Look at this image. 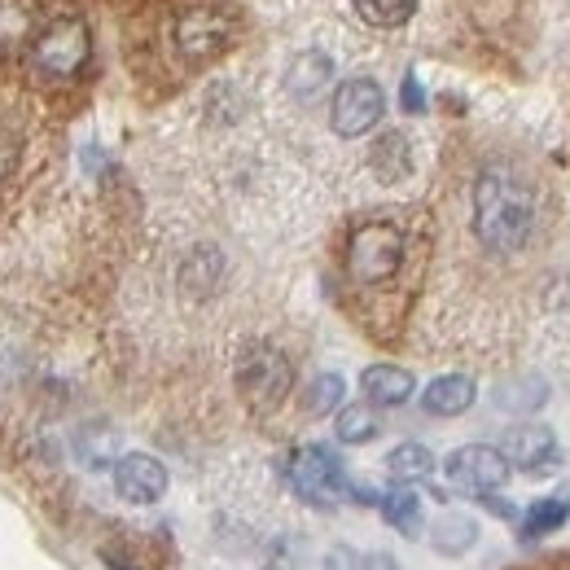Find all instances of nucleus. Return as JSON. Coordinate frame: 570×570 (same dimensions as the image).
<instances>
[{"label": "nucleus", "mask_w": 570, "mask_h": 570, "mask_svg": "<svg viewBox=\"0 0 570 570\" xmlns=\"http://www.w3.org/2000/svg\"><path fill=\"white\" fill-rule=\"evenodd\" d=\"M382 110H386V97H382V88L373 83V79H347L338 92H334V110H330V124H334V132L338 137H364L368 128H377V119H382Z\"/></svg>", "instance_id": "423d86ee"}, {"label": "nucleus", "mask_w": 570, "mask_h": 570, "mask_svg": "<svg viewBox=\"0 0 570 570\" xmlns=\"http://www.w3.org/2000/svg\"><path fill=\"white\" fill-rule=\"evenodd\" d=\"M368 167L382 185H400L409 171H413V145L404 132H382L373 149H368Z\"/></svg>", "instance_id": "ddd939ff"}, {"label": "nucleus", "mask_w": 570, "mask_h": 570, "mask_svg": "<svg viewBox=\"0 0 570 570\" xmlns=\"http://www.w3.org/2000/svg\"><path fill=\"white\" fill-rule=\"evenodd\" d=\"M404 264V233L395 224H360L347 246V273L360 285L391 282Z\"/></svg>", "instance_id": "7ed1b4c3"}, {"label": "nucleus", "mask_w": 570, "mask_h": 570, "mask_svg": "<svg viewBox=\"0 0 570 570\" xmlns=\"http://www.w3.org/2000/svg\"><path fill=\"white\" fill-rule=\"evenodd\" d=\"M382 518H386L400 535H417V531H422V500H417V492H409V488L386 492V497H382Z\"/></svg>", "instance_id": "dca6fc26"}, {"label": "nucleus", "mask_w": 570, "mask_h": 570, "mask_svg": "<svg viewBox=\"0 0 570 570\" xmlns=\"http://www.w3.org/2000/svg\"><path fill=\"white\" fill-rule=\"evenodd\" d=\"M400 101H404V110H409V115H422V110H426V92H422L417 75H409V79H404V92H400Z\"/></svg>", "instance_id": "5701e85b"}, {"label": "nucleus", "mask_w": 570, "mask_h": 570, "mask_svg": "<svg viewBox=\"0 0 570 570\" xmlns=\"http://www.w3.org/2000/svg\"><path fill=\"white\" fill-rule=\"evenodd\" d=\"M88 27L79 18H58L45 27V36L36 40V67L53 79H75L88 62Z\"/></svg>", "instance_id": "39448f33"}, {"label": "nucleus", "mask_w": 570, "mask_h": 570, "mask_svg": "<svg viewBox=\"0 0 570 570\" xmlns=\"http://www.w3.org/2000/svg\"><path fill=\"white\" fill-rule=\"evenodd\" d=\"M233 36V22L219 13V9H185L176 18V49L189 58V62H207L215 58Z\"/></svg>", "instance_id": "6e6552de"}, {"label": "nucleus", "mask_w": 570, "mask_h": 570, "mask_svg": "<svg viewBox=\"0 0 570 570\" xmlns=\"http://www.w3.org/2000/svg\"><path fill=\"white\" fill-rule=\"evenodd\" d=\"M115 492L128 500V504H154L167 492V465L158 456H145L132 452L115 465Z\"/></svg>", "instance_id": "1a4fd4ad"}, {"label": "nucleus", "mask_w": 570, "mask_h": 570, "mask_svg": "<svg viewBox=\"0 0 570 570\" xmlns=\"http://www.w3.org/2000/svg\"><path fill=\"white\" fill-rule=\"evenodd\" d=\"M500 456H504L509 465H518V470H544V465L558 456V439H553V430H544V426H518V430H509Z\"/></svg>", "instance_id": "9d476101"}, {"label": "nucleus", "mask_w": 570, "mask_h": 570, "mask_svg": "<svg viewBox=\"0 0 570 570\" xmlns=\"http://www.w3.org/2000/svg\"><path fill=\"white\" fill-rule=\"evenodd\" d=\"M219 273H224L219 250L203 246V250H194V255L185 259V268H180V289H185L189 298H207L215 285H219Z\"/></svg>", "instance_id": "2eb2a0df"}, {"label": "nucleus", "mask_w": 570, "mask_h": 570, "mask_svg": "<svg viewBox=\"0 0 570 570\" xmlns=\"http://www.w3.org/2000/svg\"><path fill=\"white\" fill-rule=\"evenodd\" d=\"M474 395H479L474 377H465V373H448V377H434V382L426 386L422 409L434 413V417H461V413L474 404Z\"/></svg>", "instance_id": "9b49d317"}, {"label": "nucleus", "mask_w": 570, "mask_h": 570, "mask_svg": "<svg viewBox=\"0 0 570 570\" xmlns=\"http://www.w3.org/2000/svg\"><path fill=\"white\" fill-rule=\"evenodd\" d=\"M360 391H364V400H368V404L395 409V404H404V400L413 395V373H409V368H400V364H373V368H364Z\"/></svg>", "instance_id": "f8f14e48"}, {"label": "nucleus", "mask_w": 570, "mask_h": 570, "mask_svg": "<svg viewBox=\"0 0 570 570\" xmlns=\"http://www.w3.org/2000/svg\"><path fill=\"white\" fill-rule=\"evenodd\" d=\"M294 386V368L285 352H277L273 343H250L237 356V391L255 413H273L282 409V400Z\"/></svg>", "instance_id": "f03ea898"}, {"label": "nucleus", "mask_w": 570, "mask_h": 570, "mask_svg": "<svg viewBox=\"0 0 570 570\" xmlns=\"http://www.w3.org/2000/svg\"><path fill=\"white\" fill-rule=\"evenodd\" d=\"M540 219V198L531 180L513 167H488L474 180V237L483 242L488 255H522L535 237Z\"/></svg>", "instance_id": "f257e3e1"}, {"label": "nucleus", "mask_w": 570, "mask_h": 570, "mask_svg": "<svg viewBox=\"0 0 570 570\" xmlns=\"http://www.w3.org/2000/svg\"><path fill=\"white\" fill-rule=\"evenodd\" d=\"M4 163H9V145L0 141V171H4Z\"/></svg>", "instance_id": "393cba45"}, {"label": "nucleus", "mask_w": 570, "mask_h": 570, "mask_svg": "<svg viewBox=\"0 0 570 570\" xmlns=\"http://www.w3.org/2000/svg\"><path fill=\"white\" fill-rule=\"evenodd\" d=\"M343 400H347V382H343L338 373H321V377L312 382V391H307V413H312V417L338 413Z\"/></svg>", "instance_id": "6ab92c4d"}, {"label": "nucleus", "mask_w": 570, "mask_h": 570, "mask_svg": "<svg viewBox=\"0 0 570 570\" xmlns=\"http://www.w3.org/2000/svg\"><path fill=\"white\" fill-rule=\"evenodd\" d=\"M567 518H570V500H540V504H531L522 531H527V535H549V531H558Z\"/></svg>", "instance_id": "412c9836"}, {"label": "nucleus", "mask_w": 570, "mask_h": 570, "mask_svg": "<svg viewBox=\"0 0 570 570\" xmlns=\"http://www.w3.org/2000/svg\"><path fill=\"white\" fill-rule=\"evenodd\" d=\"M386 470L400 483H417V479H426L430 470H434V456H430V448H422V443H400L386 456Z\"/></svg>", "instance_id": "f3484780"}, {"label": "nucleus", "mask_w": 570, "mask_h": 570, "mask_svg": "<svg viewBox=\"0 0 570 570\" xmlns=\"http://www.w3.org/2000/svg\"><path fill=\"white\" fill-rule=\"evenodd\" d=\"M360 570H395V562H391V558H382V553H373V558H364V562H360Z\"/></svg>", "instance_id": "b1692460"}, {"label": "nucleus", "mask_w": 570, "mask_h": 570, "mask_svg": "<svg viewBox=\"0 0 570 570\" xmlns=\"http://www.w3.org/2000/svg\"><path fill=\"white\" fill-rule=\"evenodd\" d=\"M373 434H377V417L368 409H360V404L338 409V439L343 443H368Z\"/></svg>", "instance_id": "4be33fe9"}, {"label": "nucleus", "mask_w": 570, "mask_h": 570, "mask_svg": "<svg viewBox=\"0 0 570 570\" xmlns=\"http://www.w3.org/2000/svg\"><path fill=\"white\" fill-rule=\"evenodd\" d=\"M289 479H294V488L303 497L316 500V504H334V500L347 497V474H343V465H338V456L330 448H303L294 456V465H289Z\"/></svg>", "instance_id": "0eeeda50"}, {"label": "nucleus", "mask_w": 570, "mask_h": 570, "mask_svg": "<svg viewBox=\"0 0 570 570\" xmlns=\"http://www.w3.org/2000/svg\"><path fill=\"white\" fill-rule=\"evenodd\" d=\"M448 483L465 497H492L509 483V461L500 456V448H488V443H470V448H456L443 465Z\"/></svg>", "instance_id": "20e7f679"}, {"label": "nucleus", "mask_w": 570, "mask_h": 570, "mask_svg": "<svg viewBox=\"0 0 570 570\" xmlns=\"http://www.w3.org/2000/svg\"><path fill=\"white\" fill-rule=\"evenodd\" d=\"M356 13L360 22L391 31V27H404L417 13V0H356Z\"/></svg>", "instance_id": "a211bd4d"}, {"label": "nucleus", "mask_w": 570, "mask_h": 570, "mask_svg": "<svg viewBox=\"0 0 570 570\" xmlns=\"http://www.w3.org/2000/svg\"><path fill=\"white\" fill-rule=\"evenodd\" d=\"M330 79H334V62H330L321 49H312V53H298V58H294V67L285 75V88H289V97L312 101Z\"/></svg>", "instance_id": "4468645a"}, {"label": "nucleus", "mask_w": 570, "mask_h": 570, "mask_svg": "<svg viewBox=\"0 0 570 570\" xmlns=\"http://www.w3.org/2000/svg\"><path fill=\"white\" fill-rule=\"evenodd\" d=\"M474 518H461V513H448V518H439V527H434V549L439 553H465L470 544H474Z\"/></svg>", "instance_id": "aec40b11"}]
</instances>
